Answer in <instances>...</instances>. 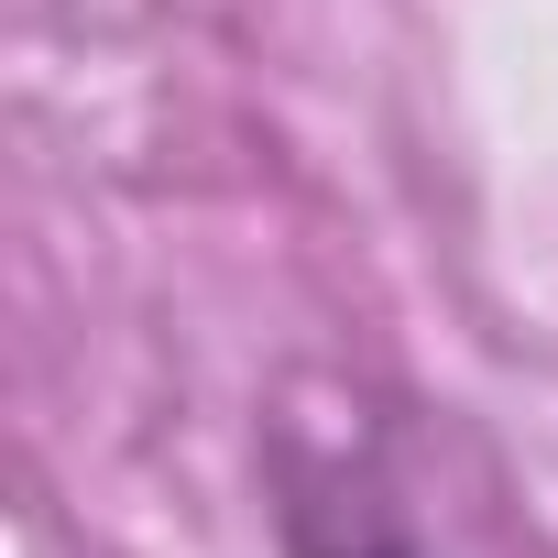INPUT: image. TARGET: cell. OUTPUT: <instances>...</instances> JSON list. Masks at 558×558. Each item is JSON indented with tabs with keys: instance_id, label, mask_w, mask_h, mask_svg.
Returning a JSON list of instances; mask_svg holds the SVG:
<instances>
[{
	"instance_id": "1",
	"label": "cell",
	"mask_w": 558,
	"mask_h": 558,
	"mask_svg": "<svg viewBox=\"0 0 558 558\" xmlns=\"http://www.w3.org/2000/svg\"><path fill=\"white\" fill-rule=\"evenodd\" d=\"M296 558H427V547H405V536H384V525H362V514H340V525L296 514Z\"/></svg>"
}]
</instances>
